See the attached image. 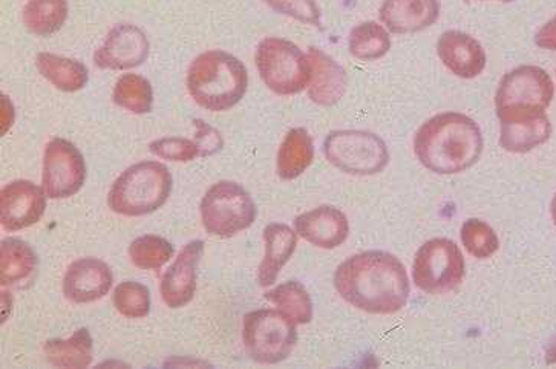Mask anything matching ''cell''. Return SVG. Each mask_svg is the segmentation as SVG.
<instances>
[{
    "mask_svg": "<svg viewBox=\"0 0 556 369\" xmlns=\"http://www.w3.org/2000/svg\"><path fill=\"white\" fill-rule=\"evenodd\" d=\"M546 364L556 365V335L546 346Z\"/></svg>",
    "mask_w": 556,
    "mask_h": 369,
    "instance_id": "obj_37",
    "label": "cell"
},
{
    "mask_svg": "<svg viewBox=\"0 0 556 369\" xmlns=\"http://www.w3.org/2000/svg\"><path fill=\"white\" fill-rule=\"evenodd\" d=\"M48 361L58 368H88L92 361V338L80 328L70 339H51L43 346Z\"/></svg>",
    "mask_w": 556,
    "mask_h": 369,
    "instance_id": "obj_23",
    "label": "cell"
},
{
    "mask_svg": "<svg viewBox=\"0 0 556 369\" xmlns=\"http://www.w3.org/2000/svg\"><path fill=\"white\" fill-rule=\"evenodd\" d=\"M172 190L169 169L159 162L128 167L112 184L108 204L115 214L143 216L159 211Z\"/></svg>",
    "mask_w": 556,
    "mask_h": 369,
    "instance_id": "obj_4",
    "label": "cell"
},
{
    "mask_svg": "<svg viewBox=\"0 0 556 369\" xmlns=\"http://www.w3.org/2000/svg\"><path fill=\"white\" fill-rule=\"evenodd\" d=\"M535 44L543 50L556 51V16L541 26L535 35Z\"/></svg>",
    "mask_w": 556,
    "mask_h": 369,
    "instance_id": "obj_36",
    "label": "cell"
},
{
    "mask_svg": "<svg viewBox=\"0 0 556 369\" xmlns=\"http://www.w3.org/2000/svg\"><path fill=\"white\" fill-rule=\"evenodd\" d=\"M462 242L466 252L477 259H488L500 249V240L495 230L481 219H468L462 226Z\"/></svg>",
    "mask_w": 556,
    "mask_h": 369,
    "instance_id": "obj_31",
    "label": "cell"
},
{
    "mask_svg": "<svg viewBox=\"0 0 556 369\" xmlns=\"http://www.w3.org/2000/svg\"><path fill=\"white\" fill-rule=\"evenodd\" d=\"M255 61L261 78L275 94H300L309 85L308 55L289 40L267 37L257 44Z\"/></svg>",
    "mask_w": 556,
    "mask_h": 369,
    "instance_id": "obj_5",
    "label": "cell"
},
{
    "mask_svg": "<svg viewBox=\"0 0 556 369\" xmlns=\"http://www.w3.org/2000/svg\"><path fill=\"white\" fill-rule=\"evenodd\" d=\"M37 69L63 92H77L88 84V68L84 63L61 55L42 52L36 59Z\"/></svg>",
    "mask_w": 556,
    "mask_h": 369,
    "instance_id": "obj_24",
    "label": "cell"
},
{
    "mask_svg": "<svg viewBox=\"0 0 556 369\" xmlns=\"http://www.w3.org/2000/svg\"><path fill=\"white\" fill-rule=\"evenodd\" d=\"M86 164L73 143L54 138L45 149L42 188L52 200L76 195L84 188Z\"/></svg>",
    "mask_w": 556,
    "mask_h": 369,
    "instance_id": "obj_11",
    "label": "cell"
},
{
    "mask_svg": "<svg viewBox=\"0 0 556 369\" xmlns=\"http://www.w3.org/2000/svg\"><path fill=\"white\" fill-rule=\"evenodd\" d=\"M333 281L343 301L371 315L401 311L412 294L402 260L380 250H369L343 260Z\"/></svg>",
    "mask_w": 556,
    "mask_h": 369,
    "instance_id": "obj_1",
    "label": "cell"
},
{
    "mask_svg": "<svg viewBox=\"0 0 556 369\" xmlns=\"http://www.w3.org/2000/svg\"><path fill=\"white\" fill-rule=\"evenodd\" d=\"M264 242H266V255L257 268V281L261 287H270L296 250L298 233L286 224H268L264 230Z\"/></svg>",
    "mask_w": 556,
    "mask_h": 369,
    "instance_id": "obj_21",
    "label": "cell"
},
{
    "mask_svg": "<svg viewBox=\"0 0 556 369\" xmlns=\"http://www.w3.org/2000/svg\"><path fill=\"white\" fill-rule=\"evenodd\" d=\"M174 253V245L155 234L137 238L129 247L130 259L141 270H160Z\"/></svg>",
    "mask_w": 556,
    "mask_h": 369,
    "instance_id": "obj_30",
    "label": "cell"
},
{
    "mask_svg": "<svg viewBox=\"0 0 556 369\" xmlns=\"http://www.w3.org/2000/svg\"><path fill=\"white\" fill-rule=\"evenodd\" d=\"M324 154L336 169L359 177L380 174L390 163L386 141L367 130H333L324 141Z\"/></svg>",
    "mask_w": 556,
    "mask_h": 369,
    "instance_id": "obj_7",
    "label": "cell"
},
{
    "mask_svg": "<svg viewBox=\"0 0 556 369\" xmlns=\"http://www.w3.org/2000/svg\"><path fill=\"white\" fill-rule=\"evenodd\" d=\"M308 61L312 65L308 97L319 106L331 107L341 102L349 88L346 71L326 52L309 48Z\"/></svg>",
    "mask_w": 556,
    "mask_h": 369,
    "instance_id": "obj_20",
    "label": "cell"
},
{
    "mask_svg": "<svg viewBox=\"0 0 556 369\" xmlns=\"http://www.w3.org/2000/svg\"><path fill=\"white\" fill-rule=\"evenodd\" d=\"M149 50L151 44L140 28L122 24L108 33L102 47L96 51L94 62L100 69H132L148 61Z\"/></svg>",
    "mask_w": 556,
    "mask_h": 369,
    "instance_id": "obj_13",
    "label": "cell"
},
{
    "mask_svg": "<svg viewBox=\"0 0 556 369\" xmlns=\"http://www.w3.org/2000/svg\"><path fill=\"white\" fill-rule=\"evenodd\" d=\"M204 252L203 241H192L178 253L163 276L160 292L169 308L186 307L197 292V267Z\"/></svg>",
    "mask_w": 556,
    "mask_h": 369,
    "instance_id": "obj_14",
    "label": "cell"
},
{
    "mask_svg": "<svg viewBox=\"0 0 556 369\" xmlns=\"http://www.w3.org/2000/svg\"><path fill=\"white\" fill-rule=\"evenodd\" d=\"M437 54L454 76L466 78V80L479 77L486 68V51L479 40L466 33H443L437 42Z\"/></svg>",
    "mask_w": 556,
    "mask_h": 369,
    "instance_id": "obj_16",
    "label": "cell"
},
{
    "mask_svg": "<svg viewBox=\"0 0 556 369\" xmlns=\"http://www.w3.org/2000/svg\"><path fill=\"white\" fill-rule=\"evenodd\" d=\"M115 308L121 315L129 319L146 318L151 311V293L148 287L140 282L126 281L115 287Z\"/></svg>",
    "mask_w": 556,
    "mask_h": 369,
    "instance_id": "obj_32",
    "label": "cell"
},
{
    "mask_svg": "<svg viewBox=\"0 0 556 369\" xmlns=\"http://www.w3.org/2000/svg\"><path fill=\"white\" fill-rule=\"evenodd\" d=\"M149 149H151L152 154L160 156V158L169 160V162H192V160L201 156L197 141L188 140V138H162V140L154 141Z\"/></svg>",
    "mask_w": 556,
    "mask_h": 369,
    "instance_id": "obj_33",
    "label": "cell"
},
{
    "mask_svg": "<svg viewBox=\"0 0 556 369\" xmlns=\"http://www.w3.org/2000/svg\"><path fill=\"white\" fill-rule=\"evenodd\" d=\"M294 229L315 247L331 250L346 241L350 224L349 218L339 208L320 206L298 216L294 219Z\"/></svg>",
    "mask_w": 556,
    "mask_h": 369,
    "instance_id": "obj_17",
    "label": "cell"
},
{
    "mask_svg": "<svg viewBox=\"0 0 556 369\" xmlns=\"http://www.w3.org/2000/svg\"><path fill=\"white\" fill-rule=\"evenodd\" d=\"M439 16V0H383L379 10L380 22L393 35L424 31Z\"/></svg>",
    "mask_w": 556,
    "mask_h": 369,
    "instance_id": "obj_18",
    "label": "cell"
},
{
    "mask_svg": "<svg viewBox=\"0 0 556 369\" xmlns=\"http://www.w3.org/2000/svg\"><path fill=\"white\" fill-rule=\"evenodd\" d=\"M37 267V256L25 241L7 238L0 245V282L14 285L25 281Z\"/></svg>",
    "mask_w": 556,
    "mask_h": 369,
    "instance_id": "obj_25",
    "label": "cell"
},
{
    "mask_svg": "<svg viewBox=\"0 0 556 369\" xmlns=\"http://www.w3.org/2000/svg\"><path fill=\"white\" fill-rule=\"evenodd\" d=\"M554 96V81L546 71L539 66H518L500 81L495 96L496 115L500 120L510 115L546 112Z\"/></svg>",
    "mask_w": 556,
    "mask_h": 369,
    "instance_id": "obj_10",
    "label": "cell"
},
{
    "mask_svg": "<svg viewBox=\"0 0 556 369\" xmlns=\"http://www.w3.org/2000/svg\"><path fill=\"white\" fill-rule=\"evenodd\" d=\"M349 48L351 55L359 61H377L391 50L390 33L377 22H364L351 29Z\"/></svg>",
    "mask_w": 556,
    "mask_h": 369,
    "instance_id": "obj_28",
    "label": "cell"
},
{
    "mask_svg": "<svg viewBox=\"0 0 556 369\" xmlns=\"http://www.w3.org/2000/svg\"><path fill=\"white\" fill-rule=\"evenodd\" d=\"M552 136V123L546 112L500 118V147L513 154H526L546 143Z\"/></svg>",
    "mask_w": 556,
    "mask_h": 369,
    "instance_id": "obj_19",
    "label": "cell"
},
{
    "mask_svg": "<svg viewBox=\"0 0 556 369\" xmlns=\"http://www.w3.org/2000/svg\"><path fill=\"white\" fill-rule=\"evenodd\" d=\"M315 158V144L307 129L294 128L283 138L278 152V175L291 181L301 177Z\"/></svg>",
    "mask_w": 556,
    "mask_h": 369,
    "instance_id": "obj_22",
    "label": "cell"
},
{
    "mask_svg": "<svg viewBox=\"0 0 556 369\" xmlns=\"http://www.w3.org/2000/svg\"><path fill=\"white\" fill-rule=\"evenodd\" d=\"M480 126L460 112H443L429 118L414 137L417 160L437 175L462 174L483 154Z\"/></svg>",
    "mask_w": 556,
    "mask_h": 369,
    "instance_id": "obj_2",
    "label": "cell"
},
{
    "mask_svg": "<svg viewBox=\"0 0 556 369\" xmlns=\"http://www.w3.org/2000/svg\"><path fill=\"white\" fill-rule=\"evenodd\" d=\"M468 2H469V0H468ZM498 2L509 3V2H514V0H498Z\"/></svg>",
    "mask_w": 556,
    "mask_h": 369,
    "instance_id": "obj_39",
    "label": "cell"
},
{
    "mask_svg": "<svg viewBox=\"0 0 556 369\" xmlns=\"http://www.w3.org/2000/svg\"><path fill=\"white\" fill-rule=\"evenodd\" d=\"M201 219L207 233L231 238L248 230L256 219L253 198L241 184L219 181L201 200Z\"/></svg>",
    "mask_w": 556,
    "mask_h": 369,
    "instance_id": "obj_8",
    "label": "cell"
},
{
    "mask_svg": "<svg viewBox=\"0 0 556 369\" xmlns=\"http://www.w3.org/2000/svg\"><path fill=\"white\" fill-rule=\"evenodd\" d=\"M193 125H195V138L193 140L197 141L198 148H200L201 158H206V156L222 151L224 141L218 130L212 128V126H208L203 120H195Z\"/></svg>",
    "mask_w": 556,
    "mask_h": 369,
    "instance_id": "obj_35",
    "label": "cell"
},
{
    "mask_svg": "<svg viewBox=\"0 0 556 369\" xmlns=\"http://www.w3.org/2000/svg\"><path fill=\"white\" fill-rule=\"evenodd\" d=\"M47 193L35 182H10L0 192V222L7 232L28 229L42 219Z\"/></svg>",
    "mask_w": 556,
    "mask_h": 369,
    "instance_id": "obj_12",
    "label": "cell"
},
{
    "mask_svg": "<svg viewBox=\"0 0 556 369\" xmlns=\"http://www.w3.org/2000/svg\"><path fill=\"white\" fill-rule=\"evenodd\" d=\"M114 276L108 264L97 258L74 260L63 279V293L74 304L102 300L112 289Z\"/></svg>",
    "mask_w": 556,
    "mask_h": 369,
    "instance_id": "obj_15",
    "label": "cell"
},
{
    "mask_svg": "<svg viewBox=\"0 0 556 369\" xmlns=\"http://www.w3.org/2000/svg\"><path fill=\"white\" fill-rule=\"evenodd\" d=\"M249 73L244 63L226 51L198 55L188 73L189 94L207 111L224 112L237 106L248 92Z\"/></svg>",
    "mask_w": 556,
    "mask_h": 369,
    "instance_id": "obj_3",
    "label": "cell"
},
{
    "mask_svg": "<svg viewBox=\"0 0 556 369\" xmlns=\"http://www.w3.org/2000/svg\"><path fill=\"white\" fill-rule=\"evenodd\" d=\"M266 300L278 307L296 326H305L313 319L312 297L298 281L283 282L266 293Z\"/></svg>",
    "mask_w": 556,
    "mask_h": 369,
    "instance_id": "obj_27",
    "label": "cell"
},
{
    "mask_svg": "<svg viewBox=\"0 0 556 369\" xmlns=\"http://www.w3.org/2000/svg\"><path fill=\"white\" fill-rule=\"evenodd\" d=\"M112 100L117 106L132 112V114H148L154 104V91L144 77L137 76V74H125L118 78L114 92H112Z\"/></svg>",
    "mask_w": 556,
    "mask_h": 369,
    "instance_id": "obj_29",
    "label": "cell"
},
{
    "mask_svg": "<svg viewBox=\"0 0 556 369\" xmlns=\"http://www.w3.org/2000/svg\"><path fill=\"white\" fill-rule=\"evenodd\" d=\"M462 250L447 238H434L417 250L413 263V281L417 289L432 296L454 292L465 278Z\"/></svg>",
    "mask_w": 556,
    "mask_h": 369,
    "instance_id": "obj_9",
    "label": "cell"
},
{
    "mask_svg": "<svg viewBox=\"0 0 556 369\" xmlns=\"http://www.w3.org/2000/svg\"><path fill=\"white\" fill-rule=\"evenodd\" d=\"M242 341L250 359L263 365L279 364L298 344L296 323L279 309H256L244 316Z\"/></svg>",
    "mask_w": 556,
    "mask_h": 369,
    "instance_id": "obj_6",
    "label": "cell"
},
{
    "mask_svg": "<svg viewBox=\"0 0 556 369\" xmlns=\"http://www.w3.org/2000/svg\"><path fill=\"white\" fill-rule=\"evenodd\" d=\"M68 18V0H28L24 10V24L33 35H55Z\"/></svg>",
    "mask_w": 556,
    "mask_h": 369,
    "instance_id": "obj_26",
    "label": "cell"
},
{
    "mask_svg": "<svg viewBox=\"0 0 556 369\" xmlns=\"http://www.w3.org/2000/svg\"><path fill=\"white\" fill-rule=\"evenodd\" d=\"M551 214H552V219H554V222L556 226V195L554 196V200H552Z\"/></svg>",
    "mask_w": 556,
    "mask_h": 369,
    "instance_id": "obj_38",
    "label": "cell"
},
{
    "mask_svg": "<svg viewBox=\"0 0 556 369\" xmlns=\"http://www.w3.org/2000/svg\"><path fill=\"white\" fill-rule=\"evenodd\" d=\"M276 13L300 21L302 24L323 26L320 10L315 0H264Z\"/></svg>",
    "mask_w": 556,
    "mask_h": 369,
    "instance_id": "obj_34",
    "label": "cell"
}]
</instances>
